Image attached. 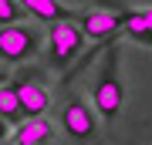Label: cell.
I'll return each instance as SVG.
<instances>
[{
    "instance_id": "cell-4",
    "label": "cell",
    "mask_w": 152,
    "mask_h": 145,
    "mask_svg": "<svg viewBox=\"0 0 152 145\" xmlns=\"http://www.w3.org/2000/svg\"><path fill=\"white\" fill-rule=\"evenodd\" d=\"M61 128L68 132V138L75 142H88L98 135V118L95 108L85 105V98H68V105L61 108Z\"/></svg>"
},
{
    "instance_id": "cell-3",
    "label": "cell",
    "mask_w": 152,
    "mask_h": 145,
    "mask_svg": "<svg viewBox=\"0 0 152 145\" xmlns=\"http://www.w3.org/2000/svg\"><path fill=\"white\" fill-rule=\"evenodd\" d=\"M41 51V31L31 24H4L0 27V58L10 61V64H20V61L34 58Z\"/></svg>"
},
{
    "instance_id": "cell-10",
    "label": "cell",
    "mask_w": 152,
    "mask_h": 145,
    "mask_svg": "<svg viewBox=\"0 0 152 145\" xmlns=\"http://www.w3.org/2000/svg\"><path fill=\"white\" fill-rule=\"evenodd\" d=\"M24 7L20 0H0V24H10V20H20Z\"/></svg>"
},
{
    "instance_id": "cell-7",
    "label": "cell",
    "mask_w": 152,
    "mask_h": 145,
    "mask_svg": "<svg viewBox=\"0 0 152 145\" xmlns=\"http://www.w3.org/2000/svg\"><path fill=\"white\" fill-rule=\"evenodd\" d=\"M51 138H54V125L44 118V115H31L10 135V142H17V145H41V142H51Z\"/></svg>"
},
{
    "instance_id": "cell-8",
    "label": "cell",
    "mask_w": 152,
    "mask_h": 145,
    "mask_svg": "<svg viewBox=\"0 0 152 145\" xmlns=\"http://www.w3.org/2000/svg\"><path fill=\"white\" fill-rule=\"evenodd\" d=\"M20 7L31 17H37V20H61V17H71L64 7H61V0H20Z\"/></svg>"
},
{
    "instance_id": "cell-6",
    "label": "cell",
    "mask_w": 152,
    "mask_h": 145,
    "mask_svg": "<svg viewBox=\"0 0 152 145\" xmlns=\"http://www.w3.org/2000/svg\"><path fill=\"white\" fill-rule=\"evenodd\" d=\"M78 27L85 31V37L102 41V37H112V34L122 27V17L112 14V10H88V14L78 17Z\"/></svg>"
},
{
    "instance_id": "cell-9",
    "label": "cell",
    "mask_w": 152,
    "mask_h": 145,
    "mask_svg": "<svg viewBox=\"0 0 152 145\" xmlns=\"http://www.w3.org/2000/svg\"><path fill=\"white\" fill-rule=\"evenodd\" d=\"M20 115H24V108H20V98H17V88L14 85H0V118L17 122Z\"/></svg>"
},
{
    "instance_id": "cell-11",
    "label": "cell",
    "mask_w": 152,
    "mask_h": 145,
    "mask_svg": "<svg viewBox=\"0 0 152 145\" xmlns=\"http://www.w3.org/2000/svg\"><path fill=\"white\" fill-rule=\"evenodd\" d=\"M4 138H10V122L0 118V142H4Z\"/></svg>"
},
{
    "instance_id": "cell-1",
    "label": "cell",
    "mask_w": 152,
    "mask_h": 145,
    "mask_svg": "<svg viewBox=\"0 0 152 145\" xmlns=\"http://www.w3.org/2000/svg\"><path fill=\"white\" fill-rule=\"evenodd\" d=\"M122 105H125V85L118 78V47H112L102 61V71L95 78V88H91V108L102 118H118L122 115Z\"/></svg>"
},
{
    "instance_id": "cell-5",
    "label": "cell",
    "mask_w": 152,
    "mask_h": 145,
    "mask_svg": "<svg viewBox=\"0 0 152 145\" xmlns=\"http://www.w3.org/2000/svg\"><path fill=\"white\" fill-rule=\"evenodd\" d=\"M14 88H17V98H20L24 115H44L51 108V91L41 85V81L20 78V81H14Z\"/></svg>"
},
{
    "instance_id": "cell-2",
    "label": "cell",
    "mask_w": 152,
    "mask_h": 145,
    "mask_svg": "<svg viewBox=\"0 0 152 145\" xmlns=\"http://www.w3.org/2000/svg\"><path fill=\"white\" fill-rule=\"evenodd\" d=\"M81 44H85V31L71 17L51 20V34H48V61H51V68H68L81 54Z\"/></svg>"
},
{
    "instance_id": "cell-12",
    "label": "cell",
    "mask_w": 152,
    "mask_h": 145,
    "mask_svg": "<svg viewBox=\"0 0 152 145\" xmlns=\"http://www.w3.org/2000/svg\"><path fill=\"white\" fill-rule=\"evenodd\" d=\"M135 41H145V44H152V31H142V34H135Z\"/></svg>"
}]
</instances>
